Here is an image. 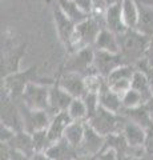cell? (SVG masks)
<instances>
[{
  "mask_svg": "<svg viewBox=\"0 0 153 160\" xmlns=\"http://www.w3.org/2000/svg\"><path fill=\"white\" fill-rule=\"evenodd\" d=\"M118 42H120V53L125 59V62L136 66L140 60L145 58L152 39L140 33L137 29H127L124 33L118 35Z\"/></svg>",
  "mask_w": 153,
  "mask_h": 160,
  "instance_id": "1",
  "label": "cell"
},
{
  "mask_svg": "<svg viewBox=\"0 0 153 160\" xmlns=\"http://www.w3.org/2000/svg\"><path fill=\"white\" fill-rule=\"evenodd\" d=\"M103 28H105L104 18L93 16V15H89V18H87L84 22L76 24L69 53L79 51V49L93 47Z\"/></svg>",
  "mask_w": 153,
  "mask_h": 160,
  "instance_id": "2",
  "label": "cell"
},
{
  "mask_svg": "<svg viewBox=\"0 0 153 160\" xmlns=\"http://www.w3.org/2000/svg\"><path fill=\"white\" fill-rule=\"evenodd\" d=\"M87 123L98 135L107 138L111 135L121 133L122 127L125 124V118L120 113H115L103 107H98L96 112L87 120Z\"/></svg>",
  "mask_w": 153,
  "mask_h": 160,
  "instance_id": "3",
  "label": "cell"
},
{
  "mask_svg": "<svg viewBox=\"0 0 153 160\" xmlns=\"http://www.w3.org/2000/svg\"><path fill=\"white\" fill-rule=\"evenodd\" d=\"M95 60V48H84L69 53V58L65 60L64 64V72H73L81 76H88L92 73H97L93 67Z\"/></svg>",
  "mask_w": 153,
  "mask_h": 160,
  "instance_id": "4",
  "label": "cell"
},
{
  "mask_svg": "<svg viewBox=\"0 0 153 160\" xmlns=\"http://www.w3.org/2000/svg\"><path fill=\"white\" fill-rule=\"evenodd\" d=\"M49 87L51 86L41 84V83H29L19 100L31 109L48 111L49 109Z\"/></svg>",
  "mask_w": 153,
  "mask_h": 160,
  "instance_id": "5",
  "label": "cell"
},
{
  "mask_svg": "<svg viewBox=\"0 0 153 160\" xmlns=\"http://www.w3.org/2000/svg\"><path fill=\"white\" fill-rule=\"evenodd\" d=\"M19 111H20L22 119H23V127L24 131L28 133H33L40 129L48 128L49 123H51V113L48 111H37V109H31L28 108L26 104L22 103L20 100L16 102Z\"/></svg>",
  "mask_w": 153,
  "mask_h": 160,
  "instance_id": "6",
  "label": "cell"
},
{
  "mask_svg": "<svg viewBox=\"0 0 153 160\" xmlns=\"http://www.w3.org/2000/svg\"><path fill=\"white\" fill-rule=\"evenodd\" d=\"M52 16H53V22H55V28H56L57 36L60 39V42L63 43V46L65 47L67 52L69 53L72 38H73L75 28H76V23H73L72 20L61 11V8L59 7L56 0H53V3H52Z\"/></svg>",
  "mask_w": 153,
  "mask_h": 160,
  "instance_id": "7",
  "label": "cell"
},
{
  "mask_svg": "<svg viewBox=\"0 0 153 160\" xmlns=\"http://www.w3.org/2000/svg\"><path fill=\"white\" fill-rule=\"evenodd\" d=\"M135 72H136V66H133V64H124V66L116 68L105 79L107 84L109 86L112 91H115L121 96L122 93L127 92L131 88Z\"/></svg>",
  "mask_w": 153,
  "mask_h": 160,
  "instance_id": "8",
  "label": "cell"
},
{
  "mask_svg": "<svg viewBox=\"0 0 153 160\" xmlns=\"http://www.w3.org/2000/svg\"><path fill=\"white\" fill-rule=\"evenodd\" d=\"M128 64L121 53H109L104 51H96L95 49V60H93V67L95 71L107 79L116 68Z\"/></svg>",
  "mask_w": 153,
  "mask_h": 160,
  "instance_id": "9",
  "label": "cell"
},
{
  "mask_svg": "<svg viewBox=\"0 0 153 160\" xmlns=\"http://www.w3.org/2000/svg\"><path fill=\"white\" fill-rule=\"evenodd\" d=\"M56 83L75 99H83L87 95L85 79L79 73L63 72L60 78L56 80Z\"/></svg>",
  "mask_w": 153,
  "mask_h": 160,
  "instance_id": "10",
  "label": "cell"
},
{
  "mask_svg": "<svg viewBox=\"0 0 153 160\" xmlns=\"http://www.w3.org/2000/svg\"><path fill=\"white\" fill-rule=\"evenodd\" d=\"M105 146V138L98 135L89 124L87 123L85 126V135L77 148L79 155H85V156H96L100 153Z\"/></svg>",
  "mask_w": 153,
  "mask_h": 160,
  "instance_id": "11",
  "label": "cell"
},
{
  "mask_svg": "<svg viewBox=\"0 0 153 160\" xmlns=\"http://www.w3.org/2000/svg\"><path fill=\"white\" fill-rule=\"evenodd\" d=\"M75 98H72L65 89H63L57 83L52 84L49 87V109L48 112L51 113V116L56 115L59 112L67 111L68 107L71 106L72 100Z\"/></svg>",
  "mask_w": 153,
  "mask_h": 160,
  "instance_id": "12",
  "label": "cell"
},
{
  "mask_svg": "<svg viewBox=\"0 0 153 160\" xmlns=\"http://www.w3.org/2000/svg\"><path fill=\"white\" fill-rule=\"evenodd\" d=\"M27 44H22L16 48H12L11 51L4 53L2 58V78H7L12 73L20 71V62L23 55L26 53Z\"/></svg>",
  "mask_w": 153,
  "mask_h": 160,
  "instance_id": "13",
  "label": "cell"
},
{
  "mask_svg": "<svg viewBox=\"0 0 153 160\" xmlns=\"http://www.w3.org/2000/svg\"><path fill=\"white\" fill-rule=\"evenodd\" d=\"M104 20H105V28H108L113 33H116L117 36L127 31L128 28L125 26L124 20H122V13H121V0L111 4L107 8Z\"/></svg>",
  "mask_w": 153,
  "mask_h": 160,
  "instance_id": "14",
  "label": "cell"
},
{
  "mask_svg": "<svg viewBox=\"0 0 153 160\" xmlns=\"http://www.w3.org/2000/svg\"><path fill=\"white\" fill-rule=\"evenodd\" d=\"M72 122L73 120L71 119L68 111L59 112L56 115H53L51 119V123H49V126L47 128L48 136L52 140V143L59 142V140H61L64 138V133H65L68 126H69Z\"/></svg>",
  "mask_w": 153,
  "mask_h": 160,
  "instance_id": "15",
  "label": "cell"
},
{
  "mask_svg": "<svg viewBox=\"0 0 153 160\" xmlns=\"http://www.w3.org/2000/svg\"><path fill=\"white\" fill-rule=\"evenodd\" d=\"M122 136L129 147L133 148H144L145 138H146V129L140 127L139 124H135L125 119V124L122 127Z\"/></svg>",
  "mask_w": 153,
  "mask_h": 160,
  "instance_id": "16",
  "label": "cell"
},
{
  "mask_svg": "<svg viewBox=\"0 0 153 160\" xmlns=\"http://www.w3.org/2000/svg\"><path fill=\"white\" fill-rule=\"evenodd\" d=\"M45 153L52 160H76L79 158L77 148L71 146L64 138L53 143L45 151Z\"/></svg>",
  "mask_w": 153,
  "mask_h": 160,
  "instance_id": "17",
  "label": "cell"
},
{
  "mask_svg": "<svg viewBox=\"0 0 153 160\" xmlns=\"http://www.w3.org/2000/svg\"><path fill=\"white\" fill-rule=\"evenodd\" d=\"M98 104L100 107L108 109L111 112L120 113L122 111V100L121 96L115 91H112L109 86L107 84V80L104 83V86L101 87V89L98 91Z\"/></svg>",
  "mask_w": 153,
  "mask_h": 160,
  "instance_id": "18",
  "label": "cell"
},
{
  "mask_svg": "<svg viewBox=\"0 0 153 160\" xmlns=\"http://www.w3.org/2000/svg\"><path fill=\"white\" fill-rule=\"evenodd\" d=\"M120 115H122L127 120H129V122L135 124H139L140 127L145 129L153 126V119L151 116V112L148 109L146 104L136 107V108H122Z\"/></svg>",
  "mask_w": 153,
  "mask_h": 160,
  "instance_id": "19",
  "label": "cell"
},
{
  "mask_svg": "<svg viewBox=\"0 0 153 160\" xmlns=\"http://www.w3.org/2000/svg\"><path fill=\"white\" fill-rule=\"evenodd\" d=\"M93 48L96 51H104L109 53H120V42L118 36L113 33L108 28H103L96 39V43Z\"/></svg>",
  "mask_w": 153,
  "mask_h": 160,
  "instance_id": "20",
  "label": "cell"
},
{
  "mask_svg": "<svg viewBox=\"0 0 153 160\" xmlns=\"http://www.w3.org/2000/svg\"><path fill=\"white\" fill-rule=\"evenodd\" d=\"M137 4H139V22L136 29L140 33L153 39V7L140 2H137Z\"/></svg>",
  "mask_w": 153,
  "mask_h": 160,
  "instance_id": "21",
  "label": "cell"
},
{
  "mask_svg": "<svg viewBox=\"0 0 153 160\" xmlns=\"http://www.w3.org/2000/svg\"><path fill=\"white\" fill-rule=\"evenodd\" d=\"M11 146V148L13 149H17L23 153L28 155L29 158H32L33 155L36 153L35 151V146H33V139H32V135L28 133L26 131H19L15 133L13 139L11 140L9 143H7Z\"/></svg>",
  "mask_w": 153,
  "mask_h": 160,
  "instance_id": "22",
  "label": "cell"
},
{
  "mask_svg": "<svg viewBox=\"0 0 153 160\" xmlns=\"http://www.w3.org/2000/svg\"><path fill=\"white\" fill-rule=\"evenodd\" d=\"M122 20L128 29H136L139 22V4L136 0H121Z\"/></svg>",
  "mask_w": 153,
  "mask_h": 160,
  "instance_id": "23",
  "label": "cell"
},
{
  "mask_svg": "<svg viewBox=\"0 0 153 160\" xmlns=\"http://www.w3.org/2000/svg\"><path fill=\"white\" fill-rule=\"evenodd\" d=\"M85 126L87 122H72L64 133V139L71 146L79 148L84 139V135H85Z\"/></svg>",
  "mask_w": 153,
  "mask_h": 160,
  "instance_id": "24",
  "label": "cell"
},
{
  "mask_svg": "<svg viewBox=\"0 0 153 160\" xmlns=\"http://www.w3.org/2000/svg\"><path fill=\"white\" fill-rule=\"evenodd\" d=\"M59 7L61 8V11L69 18L73 23H81L87 18H89V15H87L85 12H83L79 6L76 4L75 0H56Z\"/></svg>",
  "mask_w": 153,
  "mask_h": 160,
  "instance_id": "25",
  "label": "cell"
},
{
  "mask_svg": "<svg viewBox=\"0 0 153 160\" xmlns=\"http://www.w3.org/2000/svg\"><path fill=\"white\" fill-rule=\"evenodd\" d=\"M131 88H133L135 91L141 93L146 103L153 98V91H152V87L149 84V80H148V78L145 76V75L142 73L141 71H139L137 68H136L135 75H133Z\"/></svg>",
  "mask_w": 153,
  "mask_h": 160,
  "instance_id": "26",
  "label": "cell"
},
{
  "mask_svg": "<svg viewBox=\"0 0 153 160\" xmlns=\"http://www.w3.org/2000/svg\"><path fill=\"white\" fill-rule=\"evenodd\" d=\"M67 111L73 122H87L88 120V108L83 99H73Z\"/></svg>",
  "mask_w": 153,
  "mask_h": 160,
  "instance_id": "27",
  "label": "cell"
},
{
  "mask_svg": "<svg viewBox=\"0 0 153 160\" xmlns=\"http://www.w3.org/2000/svg\"><path fill=\"white\" fill-rule=\"evenodd\" d=\"M121 100H122V107L124 108H136V107L146 104L145 99L142 98V95L135 91L133 88H129L127 92L122 93Z\"/></svg>",
  "mask_w": 153,
  "mask_h": 160,
  "instance_id": "28",
  "label": "cell"
},
{
  "mask_svg": "<svg viewBox=\"0 0 153 160\" xmlns=\"http://www.w3.org/2000/svg\"><path fill=\"white\" fill-rule=\"evenodd\" d=\"M32 139H33V146H35V151L36 152H45L47 149L52 146V140L48 136V131L45 129H40L32 133Z\"/></svg>",
  "mask_w": 153,
  "mask_h": 160,
  "instance_id": "29",
  "label": "cell"
},
{
  "mask_svg": "<svg viewBox=\"0 0 153 160\" xmlns=\"http://www.w3.org/2000/svg\"><path fill=\"white\" fill-rule=\"evenodd\" d=\"M144 151L145 155L153 158V126L146 129V138L144 143Z\"/></svg>",
  "mask_w": 153,
  "mask_h": 160,
  "instance_id": "30",
  "label": "cell"
},
{
  "mask_svg": "<svg viewBox=\"0 0 153 160\" xmlns=\"http://www.w3.org/2000/svg\"><path fill=\"white\" fill-rule=\"evenodd\" d=\"M16 131H13L12 128H9L6 124H2L0 127V139H2V143H9L13 139Z\"/></svg>",
  "mask_w": 153,
  "mask_h": 160,
  "instance_id": "31",
  "label": "cell"
},
{
  "mask_svg": "<svg viewBox=\"0 0 153 160\" xmlns=\"http://www.w3.org/2000/svg\"><path fill=\"white\" fill-rule=\"evenodd\" d=\"M97 160H117V153L113 148H104L97 155Z\"/></svg>",
  "mask_w": 153,
  "mask_h": 160,
  "instance_id": "32",
  "label": "cell"
},
{
  "mask_svg": "<svg viewBox=\"0 0 153 160\" xmlns=\"http://www.w3.org/2000/svg\"><path fill=\"white\" fill-rule=\"evenodd\" d=\"M11 153H12L11 146L7 143H2V147H0V160H9L11 159Z\"/></svg>",
  "mask_w": 153,
  "mask_h": 160,
  "instance_id": "33",
  "label": "cell"
},
{
  "mask_svg": "<svg viewBox=\"0 0 153 160\" xmlns=\"http://www.w3.org/2000/svg\"><path fill=\"white\" fill-rule=\"evenodd\" d=\"M9 160H31V158H29L28 155H26V153L17 151V149H13V148H12L11 159H9Z\"/></svg>",
  "mask_w": 153,
  "mask_h": 160,
  "instance_id": "34",
  "label": "cell"
},
{
  "mask_svg": "<svg viewBox=\"0 0 153 160\" xmlns=\"http://www.w3.org/2000/svg\"><path fill=\"white\" fill-rule=\"evenodd\" d=\"M31 160H52V159L49 158L45 152H36V153L31 158Z\"/></svg>",
  "mask_w": 153,
  "mask_h": 160,
  "instance_id": "35",
  "label": "cell"
},
{
  "mask_svg": "<svg viewBox=\"0 0 153 160\" xmlns=\"http://www.w3.org/2000/svg\"><path fill=\"white\" fill-rule=\"evenodd\" d=\"M76 160H97V155H96V156H85V155H79V158Z\"/></svg>",
  "mask_w": 153,
  "mask_h": 160,
  "instance_id": "36",
  "label": "cell"
},
{
  "mask_svg": "<svg viewBox=\"0 0 153 160\" xmlns=\"http://www.w3.org/2000/svg\"><path fill=\"white\" fill-rule=\"evenodd\" d=\"M131 160H153V158L148 156V155H141V156H135V158H132Z\"/></svg>",
  "mask_w": 153,
  "mask_h": 160,
  "instance_id": "37",
  "label": "cell"
},
{
  "mask_svg": "<svg viewBox=\"0 0 153 160\" xmlns=\"http://www.w3.org/2000/svg\"><path fill=\"white\" fill-rule=\"evenodd\" d=\"M146 107H148V109H149V112H151V116H152V119H153V98L149 100V102L146 103Z\"/></svg>",
  "mask_w": 153,
  "mask_h": 160,
  "instance_id": "38",
  "label": "cell"
},
{
  "mask_svg": "<svg viewBox=\"0 0 153 160\" xmlns=\"http://www.w3.org/2000/svg\"><path fill=\"white\" fill-rule=\"evenodd\" d=\"M137 2L144 3V4H146V6H151V7H153V0H137Z\"/></svg>",
  "mask_w": 153,
  "mask_h": 160,
  "instance_id": "39",
  "label": "cell"
}]
</instances>
